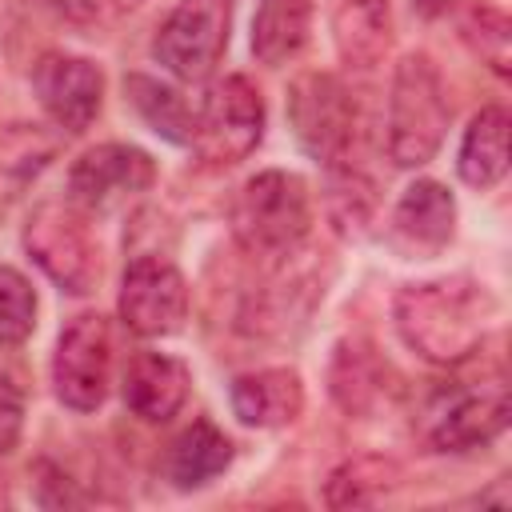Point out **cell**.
<instances>
[{
    "instance_id": "6da1fadb",
    "label": "cell",
    "mask_w": 512,
    "mask_h": 512,
    "mask_svg": "<svg viewBox=\"0 0 512 512\" xmlns=\"http://www.w3.org/2000/svg\"><path fill=\"white\" fill-rule=\"evenodd\" d=\"M392 312L412 352H420L432 364H460L484 344L488 320L496 316V300L484 284L468 276H452V280L404 284L396 292Z\"/></svg>"
},
{
    "instance_id": "7a4b0ae2",
    "label": "cell",
    "mask_w": 512,
    "mask_h": 512,
    "mask_svg": "<svg viewBox=\"0 0 512 512\" xmlns=\"http://www.w3.org/2000/svg\"><path fill=\"white\" fill-rule=\"evenodd\" d=\"M452 108L440 80V68L424 52H408L396 64L392 96H388V156L400 168L428 164L448 132Z\"/></svg>"
},
{
    "instance_id": "3957f363",
    "label": "cell",
    "mask_w": 512,
    "mask_h": 512,
    "mask_svg": "<svg viewBox=\"0 0 512 512\" xmlns=\"http://www.w3.org/2000/svg\"><path fill=\"white\" fill-rule=\"evenodd\" d=\"M312 220L308 188L292 172H260L232 200V232L256 256H288Z\"/></svg>"
},
{
    "instance_id": "277c9868",
    "label": "cell",
    "mask_w": 512,
    "mask_h": 512,
    "mask_svg": "<svg viewBox=\"0 0 512 512\" xmlns=\"http://www.w3.org/2000/svg\"><path fill=\"white\" fill-rule=\"evenodd\" d=\"M508 416V384L504 376H492L480 384L440 388L424 408L420 432L436 452H476L508 428Z\"/></svg>"
},
{
    "instance_id": "5b68a950",
    "label": "cell",
    "mask_w": 512,
    "mask_h": 512,
    "mask_svg": "<svg viewBox=\"0 0 512 512\" xmlns=\"http://www.w3.org/2000/svg\"><path fill=\"white\" fill-rule=\"evenodd\" d=\"M288 124L308 156L324 168L352 164L356 144V100L332 72H304L288 88Z\"/></svg>"
},
{
    "instance_id": "8992f818",
    "label": "cell",
    "mask_w": 512,
    "mask_h": 512,
    "mask_svg": "<svg viewBox=\"0 0 512 512\" xmlns=\"http://www.w3.org/2000/svg\"><path fill=\"white\" fill-rule=\"evenodd\" d=\"M24 248L60 292L88 296L100 280L96 240L68 204H40L24 224Z\"/></svg>"
},
{
    "instance_id": "52a82bcc",
    "label": "cell",
    "mask_w": 512,
    "mask_h": 512,
    "mask_svg": "<svg viewBox=\"0 0 512 512\" xmlns=\"http://www.w3.org/2000/svg\"><path fill=\"white\" fill-rule=\"evenodd\" d=\"M264 136V100L244 76H224L196 112L192 148L208 168L244 160Z\"/></svg>"
},
{
    "instance_id": "ba28073f",
    "label": "cell",
    "mask_w": 512,
    "mask_h": 512,
    "mask_svg": "<svg viewBox=\"0 0 512 512\" xmlns=\"http://www.w3.org/2000/svg\"><path fill=\"white\" fill-rule=\"evenodd\" d=\"M108 376H112V332L100 312H80L64 324L52 356V384L56 396L76 408L92 412L108 396Z\"/></svg>"
},
{
    "instance_id": "9c48e42d",
    "label": "cell",
    "mask_w": 512,
    "mask_h": 512,
    "mask_svg": "<svg viewBox=\"0 0 512 512\" xmlns=\"http://www.w3.org/2000/svg\"><path fill=\"white\" fill-rule=\"evenodd\" d=\"M228 48V0H180L160 24L152 52L176 80H204Z\"/></svg>"
},
{
    "instance_id": "30bf717a",
    "label": "cell",
    "mask_w": 512,
    "mask_h": 512,
    "mask_svg": "<svg viewBox=\"0 0 512 512\" xmlns=\"http://www.w3.org/2000/svg\"><path fill=\"white\" fill-rule=\"evenodd\" d=\"M120 316L136 336H168L188 316V284L176 264L136 256L120 280Z\"/></svg>"
},
{
    "instance_id": "8fae6325",
    "label": "cell",
    "mask_w": 512,
    "mask_h": 512,
    "mask_svg": "<svg viewBox=\"0 0 512 512\" xmlns=\"http://www.w3.org/2000/svg\"><path fill=\"white\" fill-rule=\"evenodd\" d=\"M32 88L40 108L52 116L56 128L64 132H84L104 100V76L92 60L68 56V52H48L32 68Z\"/></svg>"
},
{
    "instance_id": "7c38bea8",
    "label": "cell",
    "mask_w": 512,
    "mask_h": 512,
    "mask_svg": "<svg viewBox=\"0 0 512 512\" xmlns=\"http://www.w3.org/2000/svg\"><path fill=\"white\" fill-rule=\"evenodd\" d=\"M152 180H156V164L148 152H140L132 144H100V148H88L72 164L68 192L80 208L104 212L136 192H148Z\"/></svg>"
},
{
    "instance_id": "4fadbf2b",
    "label": "cell",
    "mask_w": 512,
    "mask_h": 512,
    "mask_svg": "<svg viewBox=\"0 0 512 512\" xmlns=\"http://www.w3.org/2000/svg\"><path fill=\"white\" fill-rule=\"evenodd\" d=\"M192 376L168 352H136L124 368V404L148 424L172 420L188 400Z\"/></svg>"
},
{
    "instance_id": "5bb4252c",
    "label": "cell",
    "mask_w": 512,
    "mask_h": 512,
    "mask_svg": "<svg viewBox=\"0 0 512 512\" xmlns=\"http://www.w3.org/2000/svg\"><path fill=\"white\" fill-rule=\"evenodd\" d=\"M304 408V384L292 368H260L232 380V412L248 428H284Z\"/></svg>"
},
{
    "instance_id": "9a60e30c",
    "label": "cell",
    "mask_w": 512,
    "mask_h": 512,
    "mask_svg": "<svg viewBox=\"0 0 512 512\" xmlns=\"http://www.w3.org/2000/svg\"><path fill=\"white\" fill-rule=\"evenodd\" d=\"M452 224H456V200L444 184L436 180H416L404 188L396 212H392V228L404 240L408 252H440L452 240Z\"/></svg>"
},
{
    "instance_id": "2e32d148",
    "label": "cell",
    "mask_w": 512,
    "mask_h": 512,
    "mask_svg": "<svg viewBox=\"0 0 512 512\" xmlns=\"http://www.w3.org/2000/svg\"><path fill=\"white\" fill-rule=\"evenodd\" d=\"M332 40L348 68H376L392 40L388 0H332Z\"/></svg>"
},
{
    "instance_id": "e0dca14e",
    "label": "cell",
    "mask_w": 512,
    "mask_h": 512,
    "mask_svg": "<svg viewBox=\"0 0 512 512\" xmlns=\"http://www.w3.org/2000/svg\"><path fill=\"white\" fill-rule=\"evenodd\" d=\"M460 180L472 188H492L508 172V112L500 104H488L472 116L464 144H460Z\"/></svg>"
},
{
    "instance_id": "ac0fdd59",
    "label": "cell",
    "mask_w": 512,
    "mask_h": 512,
    "mask_svg": "<svg viewBox=\"0 0 512 512\" xmlns=\"http://www.w3.org/2000/svg\"><path fill=\"white\" fill-rule=\"evenodd\" d=\"M232 464V440L212 424V420H192L172 452H168V480L176 488H200L208 480H216L224 468Z\"/></svg>"
},
{
    "instance_id": "d6986e66",
    "label": "cell",
    "mask_w": 512,
    "mask_h": 512,
    "mask_svg": "<svg viewBox=\"0 0 512 512\" xmlns=\"http://www.w3.org/2000/svg\"><path fill=\"white\" fill-rule=\"evenodd\" d=\"M308 28H312V0H260L252 16V56L276 68L304 48Z\"/></svg>"
},
{
    "instance_id": "ffe728a7",
    "label": "cell",
    "mask_w": 512,
    "mask_h": 512,
    "mask_svg": "<svg viewBox=\"0 0 512 512\" xmlns=\"http://www.w3.org/2000/svg\"><path fill=\"white\" fill-rule=\"evenodd\" d=\"M400 484V464L388 456H356L340 464L324 484L328 508H368Z\"/></svg>"
},
{
    "instance_id": "44dd1931",
    "label": "cell",
    "mask_w": 512,
    "mask_h": 512,
    "mask_svg": "<svg viewBox=\"0 0 512 512\" xmlns=\"http://www.w3.org/2000/svg\"><path fill=\"white\" fill-rule=\"evenodd\" d=\"M124 88H128V100L136 104V112L144 116V124H148L152 132H160V136L172 140V144H192L196 116H192V108L180 100L176 88H168V84H160V80H152V76H140V72H132V76L124 80Z\"/></svg>"
},
{
    "instance_id": "7402d4cb",
    "label": "cell",
    "mask_w": 512,
    "mask_h": 512,
    "mask_svg": "<svg viewBox=\"0 0 512 512\" xmlns=\"http://www.w3.org/2000/svg\"><path fill=\"white\" fill-rule=\"evenodd\" d=\"M332 396L348 416H360L372 408L376 392H380V360L372 356V348L364 340H344L336 348L332 360Z\"/></svg>"
},
{
    "instance_id": "603a6c76",
    "label": "cell",
    "mask_w": 512,
    "mask_h": 512,
    "mask_svg": "<svg viewBox=\"0 0 512 512\" xmlns=\"http://www.w3.org/2000/svg\"><path fill=\"white\" fill-rule=\"evenodd\" d=\"M460 36L468 40V48L496 76H508V64H512V24H508V16L496 4H488V0L468 4L464 16H460Z\"/></svg>"
},
{
    "instance_id": "cb8c5ba5",
    "label": "cell",
    "mask_w": 512,
    "mask_h": 512,
    "mask_svg": "<svg viewBox=\"0 0 512 512\" xmlns=\"http://www.w3.org/2000/svg\"><path fill=\"white\" fill-rule=\"evenodd\" d=\"M324 204L340 232H360L372 216V184L352 164H336V168H328Z\"/></svg>"
},
{
    "instance_id": "d4e9b609",
    "label": "cell",
    "mask_w": 512,
    "mask_h": 512,
    "mask_svg": "<svg viewBox=\"0 0 512 512\" xmlns=\"http://www.w3.org/2000/svg\"><path fill=\"white\" fill-rule=\"evenodd\" d=\"M36 324V292L32 284L16 272L0 264V348H16L32 336Z\"/></svg>"
},
{
    "instance_id": "484cf974",
    "label": "cell",
    "mask_w": 512,
    "mask_h": 512,
    "mask_svg": "<svg viewBox=\"0 0 512 512\" xmlns=\"http://www.w3.org/2000/svg\"><path fill=\"white\" fill-rule=\"evenodd\" d=\"M32 480H36V504H44V508H80V504H88V496L48 460H40L32 468Z\"/></svg>"
},
{
    "instance_id": "4316f807",
    "label": "cell",
    "mask_w": 512,
    "mask_h": 512,
    "mask_svg": "<svg viewBox=\"0 0 512 512\" xmlns=\"http://www.w3.org/2000/svg\"><path fill=\"white\" fill-rule=\"evenodd\" d=\"M20 428H24V388L8 368H0V456L16 448Z\"/></svg>"
},
{
    "instance_id": "83f0119b",
    "label": "cell",
    "mask_w": 512,
    "mask_h": 512,
    "mask_svg": "<svg viewBox=\"0 0 512 512\" xmlns=\"http://www.w3.org/2000/svg\"><path fill=\"white\" fill-rule=\"evenodd\" d=\"M60 16L76 20V24H96L104 16H112V4L108 0H48Z\"/></svg>"
},
{
    "instance_id": "f1b7e54d",
    "label": "cell",
    "mask_w": 512,
    "mask_h": 512,
    "mask_svg": "<svg viewBox=\"0 0 512 512\" xmlns=\"http://www.w3.org/2000/svg\"><path fill=\"white\" fill-rule=\"evenodd\" d=\"M448 4H452V0H412V8H416L420 16H440V12H448Z\"/></svg>"
},
{
    "instance_id": "f546056e",
    "label": "cell",
    "mask_w": 512,
    "mask_h": 512,
    "mask_svg": "<svg viewBox=\"0 0 512 512\" xmlns=\"http://www.w3.org/2000/svg\"><path fill=\"white\" fill-rule=\"evenodd\" d=\"M108 4H112V12H124V8H136L140 0H108Z\"/></svg>"
}]
</instances>
